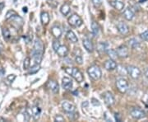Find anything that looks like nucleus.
Segmentation results:
<instances>
[{"label": "nucleus", "instance_id": "obj_29", "mask_svg": "<svg viewBox=\"0 0 148 122\" xmlns=\"http://www.w3.org/2000/svg\"><path fill=\"white\" fill-rule=\"evenodd\" d=\"M107 54H108V56L110 57L112 59H116L119 56H118V54H117L116 50H107Z\"/></svg>", "mask_w": 148, "mask_h": 122}, {"label": "nucleus", "instance_id": "obj_30", "mask_svg": "<svg viewBox=\"0 0 148 122\" xmlns=\"http://www.w3.org/2000/svg\"><path fill=\"white\" fill-rule=\"evenodd\" d=\"M40 64H35L33 66H32V68H29V74H36L37 72L40 70Z\"/></svg>", "mask_w": 148, "mask_h": 122}, {"label": "nucleus", "instance_id": "obj_39", "mask_svg": "<svg viewBox=\"0 0 148 122\" xmlns=\"http://www.w3.org/2000/svg\"><path fill=\"white\" fill-rule=\"evenodd\" d=\"M91 104L94 105V106H100L101 105V103L99 102V101L97 99H95V98L91 99Z\"/></svg>", "mask_w": 148, "mask_h": 122}, {"label": "nucleus", "instance_id": "obj_21", "mask_svg": "<svg viewBox=\"0 0 148 122\" xmlns=\"http://www.w3.org/2000/svg\"><path fill=\"white\" fill-rule=\"evenodd\" d=\"M41 114V110L38 106H34L32 108V116L34 120H38Z\"/></svg>", "mask_w": 148, "mask_h": 122}, {"label": "nucleus", "instance_id": "obj_12", "mask_svg": "<svg viewBox=\"0 0 148 122\" xmlns=\"http://www.w3.org/2000/svg\"><path fill=\"white\" fill-rule=\"evenodd\" d=\"M104 67H105V69H106V70H108V71H113V70H114V69H117L118 65H117L116 62H115L114 59H110L106 60V62L104 63Z\"/></svg>", "mask_w": 148, "mask_h": 122}, {"label": "nucleus", "instance_id": "obj_14", "mask_svg": "<svg viewBox=\"0 0 148 122\" xmlns=\"http://www.w3.org/2000/svg\"><path fill=\"white\" fill-rule=\"evenodd\" d=\"M73 81L68 77H64L62 79V87L65 90H70L73 88Z\"/></svg>", "mask_w": 148, "mask_h": 122}, {"label": "nucleus", "instance_id": "obj_26", "mask_svg": "<svg viewBox=\"0 0 148 122\" xmlns=\"http://www.w3.org/2000/svg\"><path fill=\"white\" fill-rule=\"evenodd\" d=\"M107 49H108V44L106 42L99 43V45H98V46H97V50H98L99 52H101V53L107 52Z\"/></svg>", "mask_w": 148, "mask_h": 122}, {"label": "nucleus", "instance_id": "obj_22", "mask_svg": "<svg viewBox=\"0 0 148 122\" xmlns=\"http://www.w3.org/2000/svg\"><path fill=\"white\" fill-rule=\"evenodd\" d=\"M66 37H67V39L69 40L70 42L72 43H77L78 41V38L77 37L76 34L73 31H71V30H69V32H67Z\"/></svg>", "mask_w": 148, "mask_h": 122}, {"label": "nucleus", "instance_id": "obj_33", "mask_svg": "<svg viewBox=\"0 0 148 122\" xmlns=\"http://www.w3.org/2000/svg\"><path fill=\"white\" fill-rule=\"evenodd\" d=\"M30 64H31V59L29 58V57H27L24 60V64H23V68H24V69H29Z\"/></svg>", "mask_w": 148, "mask_h": 122}, {"label": "nucleus", "instance_id": "obj_44", "mask_svg": "<svg viewBox=\"0 0 148 122\" xmlns=\"http://www.w3.org/2000/svg\"><path fill=\"white\" fill-rule=\"evenodd\" d=\"M145 105H146V106H147V108H148V100L147 101H146V103H145Z\"/></svg>", "mask_w": 148, "mask_h": 122}, {"label": "nucleus", "instance_id": "obj_5", "mask_svg": "<svg viewBox=\"0 0 148 122\" xmlns=\"http://www.w3.org/2000/svg\"><path fill=\"white\" fill-rule=\"evenodd\" d=\"M69 24L73 27H79L82 25V20L80 17L79 15L74 13L72 16H70L68 19Z\"/></svg>", "mask_w": 148, "mask_h": 122}, {"label": "nucleus", "instance_id": "obj_20", "mask_svg": "<svg viewBox=\"0 0 148 122\" xmlns=\"http://www.w3.org/2000/svg\"><path fill=\"white\" fill-rule=\"evenodd\" d=\"M56 53L59 57H66L69 54V49L66 45H60V47L58 48V50L56 51Z\"/></svg>", "mask_w": 148, "mask_h": 122}, {"label": "nucleus", "instance_id": "obj_3", "mask_svg": "<svg viewBox=\"0 0 148 122\" xmlns=\"http://www.w3.org/2000/svg\"><path fill=\"white\" fill-rule=\"evenodd\" d=\"M65 71L71 75L77 83L83 82V80H84L83 74H82V73L78 69H77V68H72V69L67 68V69H65Z\"/></svg>", "mask_w": 148, "mask_h": 122}, {"label": "nucleus", "instance_id": "obj_32", "mask_svg": "<svg viewBox=\"0 0 148 122\" xmlns=\"http://www.w3.org/2000/svg\"><path fill=\"white\" fill-rule=\"evenodd\" d=\"M60 45H61V44H60V42L58 41V39H55V40H53V44H52V46H53V50H54L55 52L58 50V49L60 47Z\"/></svg>", "mask_w": 148, "mask_h": 122}, {"label": "nucleus", "instance_id": "obj_40", "mask_svg": "<svg viewBox=\"0 0 148 122\" xmlns=\"http://www.w3.org/2000/svg\"><path fill=\"white\" fill-rule=\"evenodd\" d=\"M3 8H4V3H3V2H1V3H0V12H1L2 10L3 9Z\"/></svg>", "mask_w": 148, "mask_h": 122}, {"label": "nucleus", "instance_id": "obj_1", "mask_svg": "<svg viewBox=\"0 0 148 122\" xmlns=\"http://www.w3.org/2000/svg\"><path fill=\"white\" fill-rule=\"evenodd\" d=\"M43 54H44V45L42 41L36 38L34 42V47L32 51V57L35 61V64H40L43 59Z\"/></svg>", "mask_w": 148, "mask_h": 122}, {"label": "nucleus", "instance_id": "obj_38", "mask_svg": "<svg viewBox=\"0 0 148 122\" xmlns=\"http://www.w3.org/2000/svg\"><path fill=\"white\" fill-rule=\"evenodd\" d=\"M54 121H64V118L62 116H56L54 117Z\"/></svg>", "mask_w": 148, "mask_h": 122}, {"label": "nucleus", "instance_id": "obj_6", "mask_svg": "<svg viewBox=\"0 0 148 122\" xmlns=\"http://www.w3.org/2000/svg\"><path fill=\"white\" fill-rule=\"evenodd\" d=\"M130 115L132 118H134L136 120H140V119L146 117L147 113L145 112V111H143V109H141L139 107H134L130 111Z\"/></svg>", "mask_w": 148, "mask_h": 122}, {"label": "nucleus", "instance_id": "obj_17", "mask_svg": "<svg viewBox=\"0 0 148 122\" xmlns=\"http://www.w3.org/2000/svg\"><path fill=\"white\" fill-rule=\"evenodd\" d=\"M9 20L12 21V25L13 26H15L16 25L17 27H20L22 26V24H23V19L21 18V17H19L17 14H15L14 16H12L11 17Z\"/></svg>", "mask_w": 148, "mask_h": 122}, {"label": "nucleus", "instance_id": "obj_35", "mask_svg": "<svg viewBox=\"0 0 148 122\" xmlns=\"http://www.w3.org/2000/svg\"><path fill=\"white\" fill-rule=\"evenodd\" d=\"M140 37L142 40L143 41H148V30L147 31H145V32H143V33H141L140 34Z\"/></svg>", "mask_w": 148, "mask_h": 122}, {"label": "nucleus", "instance_id": "obj_10", "mask_svg": "<svg viewBox=\"0 0 148 122\" xmlns=\"http://www.w3.org/2000/svg\"><path fill=\"white\" fill-rule=\"evenodd\" d=\"M103 98H104V101L107 106H111L114 104V97L113 94L111 93L110 92H106L103 94Z\"/></svg>", "mask_w": 148, "mask_h": 122}, {"label": "nucleus", "instance_id": "obj_41", "mask_svg": "<svg viewBox=\"0 0 148 122\" xmlns=\"http://www.w3.org/2000/svg\"><path fill=\"white\" fill-rule=\"evenodd\" d=\"M144 74H145V76H146L147 78H148V68H147V69H146L145 72H144Z\"/></svg>", "mask_w": 148, "mask_h": 122}, {"label": "nucleus", "instance_id": "obj_34", "mask_svg": "<svg viewBox=\"0 0 148 122\" xmlns=\"http://www.w3.org/2000/svg\"><path fill=\"white\" fill-rule=\"evenodd\" d=\"M16 14V12L13 10H9L8 12H7V14H6V17H5V19L8 21V20H9L11 17L12 16H14Z\"/></svg>", "mask_w": 148, "mask_h": 122}, {"label": "nucleus", "instance_id": "obj_43", "mask_svg": "<svg viewBox=\"0 0 148 122\" xmlns=\"http://www.w3.org/2000/svg\"><path fill=\"white\" fill-rule=\"evenodd\" d=\"M23 12H27V7H26V8H23Z\"/></svg>", "mask_w": 148, "mask_h": 122}, {"label": "nucleus", "instance_id": "obj_25", "mask_svg": "<svg viewBox=\"0 0 148 122\" xmlns=\"http://www.w3.org/2000/svg\"><path fill=\"white\" fill-rule=\"evenodd\" d=\"M70 7H69V4H67V3H64V5H62L61 7V8H60V12H61V13L64 15V16H67V15H69V12H70Z\"/></svg>", "mask_w": 148, "mask_h": 122}, {"label": "nucleus", "instance_id": "obj_13", "mask_svg": "<svg viewBox=\"0 0 148 122\" xmlns=\"http://www.w3.org/2000/svg\"><path fill=\"white\" fill-rule=\"evenodd\" d=\"M110 4L118 11L123 10L124 8V3L120 0H111L110 2Z\"/></svg>", "mask_w": 148, "mask_h": 122}, {"label": "nucleus", "instance_id": "obj_18", "mask_svg": "<svg viewBox=\"0 0 148 122\" xmlns=\"http://www.w3.org/2000/svg\"><path fill=\"white\" fill-rule=\"evenodd\" d=\"M123 16L127 21H131V20L133 19V17H134V12H133V11L132 10L131 8H127L125 10L123 11Z\"/></svg>", "mask_w": 148, "mask_h": 122}, {"label": "nucleus", "instance_id": "obj_36", "mask_svg": "<svg viewBox=\"0 0 148 122\" xmlns=\"http://www.w3.org/2000/svg\"><path fill=\"white\" fill-rule=\"evenodd\" d=\"M92 3L95 8H99L101 5V0H92Z\"/></svg>", "mask_w": 148, "mask_h": 122}, {"label": "nucleus", "instance_id": "obj_16", "mask_svg": "<svg viewBox=\"0 0 148 122\" xmlns=\"http://www.w3.org/2000/svg\"><path fill=\"white\" fill-rule=\"evenodd\" d=\"M82 45H83V46L84 48L86 50V51H88V52H90V53H92L93 52V50H94V46H93V44L91 42V41H90V39H88V38H85L83 39V41H82Z\"/></svg>", "mask_w": 148, "mask_h": 122}, {"label": "nucleus", "instance_id": "obj_28", "mask_svg": "<svg viewBox=\"0 0 148 122\" xmlns=\"http://www.w3.org/2000/svg\"><path fill=\"white\" fill-rule=\"evenodd\" d=\"M75 61L76 63L78 64H82L83 63V59H82V53H81V50H78V54L75 53Z\"/></svg>", "mask_w": 148, "mask_h": 122}, {"label": "nucleus", "instance_id": "obj_8", "mask_svg": "<svg viewBox=\"0 0 148 122\" xmlns=\"http://www.w3.org/2000/svg\"><path fill=\"white\" fill-rule=\"evenodd\" d=\"M117 54H118V56L119 58L125 59L127 58L129 54V51H128V48L125 45H119V47L116 49Z\"/></svg>", "mask_w": 148, "mask_h": 122}, {"label": "nucleus", "instance_id": "obj_15", "mask_svg": "<svg viewBox=\"0 0 148 122\" xmlns=\"http://www.w3.org/2000/svg\"><path fill=\"white\" fill-rule=\"evenodd\" d=\"M48 88L53 92V93H58L59 92V85L54 80H49L47 83Z\"/></svg>", "mask_w": 148, "mask_h": 122}, {"label": "nucleus", "instance_id": "obj_11", "mask_svg": "<svg viewBox=\"0 0 148 122\" xmlns=\"http://www.w3.org/2000/svg\"><path fill=\"white\" fill-rule=\"evenodd\" d=\"M62 108L64 110V112L67 114H72L75 112L76 107L73 103H70L69 101H64L62 104Z\"/></svg>", "mask_w": 148, "mask_h": 122}, {"label": "nucleus", "instance_id": "obj_9", "mask_svg": "<svg viewBox=\"0 0 148 122\" xmlns=\"http://www.w3.org/2000/svg\"><path fill=\"white\" fill-rule=\"evenodd\" d=\"M117 30L121 35H123V36H126L129 33V27L126 23L123 21H119L117 24Z\"/></svg>", "mask_w": 148, "mask_h": 122}, {"label": "nucleus", "instance_id": "obj_2", "mask_svg": "<svg viewBox=\"0 0 148 122\" xmlns=\"http://www.w3.org/2000/svg\"><path fill=\"white\" fill-rule=\"evenodd\" d=\"M87 74L90 76V79L93 80H99L101 79L102 72L101 69L97 65H92L87 69Z\"/></svg>", "mask_w": 148, "mask_h": 122}, {"label": "nucleus", "instance_id": "obj_19", "mask_svg": "<svg viewBox=\"0 0 148 122\" xmlns=\"http://www.w3.org/2000/svg\"><path fill=\"white\" fill-rule=\"evenodd\" d=\"M51 33L55 39H59L62 37V29L58 26H53L51 28Z\"/></svg>", "mask_w": 148, "mask_h": 122}, {"label": "nucleus", "instance_id": "obj_42", "mask_svg": "<svg viewBox=\"0 0 148 122\" xmlns=\"http://www.w3.org/2000/svg\"><path fill=\"white\" fill-rule=\"evenodd\" d=\"M0 121H5V119L3 117H0Z\"/></svg>", "mask_w": 148, "mask_h": 122}, {"label": "nucleus", "instance_id": "obj_31", "mask_svg": "<svg viewBox=\"0 0 148 122\" xmlns=\"http://www.w3.org/2000/svg\"><path fill=\"white\" fill-rule=\"evenodd\" d=\"M2 32H3V37L6 41H9L11 39V33L8 31V28H3Z\"/></svg>", "mask_w": 148, "mask_h": 122}, {"label": "nucleus", "instance_id": "obj_4", "mask_svg": "<svg viewBox=\"0 0 148 122\" xmlns=\"http://www.w3.org/2000/svg\"><path fill=\"white\" fill-rule=\"evenodd\" d=\"M127 74L133 79H138L142 75V71L140 70V69L134 66V65H128L127 66Z\"/></svg>", "mask_w": 148, "mask_h": 122}, {"label": "nucleus", "instance_id": "obj_23", "mask_svg": "<svg viewBox=\"0 0 148 122\" xmlns=\"http://www.w3.org/2000/svg\"><path fill=\"white\" fill-rule=\"evenodd\" d=\"M40 21L42 22V24L44 26H46L49 24V22L50 21V17L49 13L46 12H43L42 13L40 14Z\"/></svg>", "mask_w": 148, "mask_h": 122}, {"label": "nucleus", "instance_id": "obj_24", "mask_svg": "<svg viewBox=\"0 0 148 122\" xmlns=\"http://www.w3.org/2000/svg\"><path fill=\"white\" fill-rule=\"evenodd\" d=\"M128 45L133 50H136V49H138V48L140 47V42L138 41L137 39H135V38L130 39L128 41Z\"/></svg>", "mask_w": 148, "mask_h": 122}, {"label": "nucleus", "instance_id": "obj_27", "mask_svg": "<svg viewBox=\"0 0 148 122\" xmlns=\"http://www.w3.org/2000/svg\"><path fill=\"white\" fill-rule=\"evenodd\" d=\"M91 31H92V34L94 37H97L98 34H99V32H100V27L97 25V23L95 21H93L92 24H91Z\"/></svg>", "mask_w": 148, "mask_h": 122}, {"label": "nucleus", "instance_id": "obj_7", "mask_svg": "<svg viewBox=\"0 0 148 122\" xmlns=\"http://www.w3.org/2000/svg\"><path fill=\"white\" fill-rule=\"evenodd\" d=\"M116 87L118 90L122 93H125L128 89V83L125 79H118L116 81Z\"/></svg>", "mask_w": 148, "mask_h": 122}, {"label": "nucleus", "instance_id": "obj_37", "mask_svg": "<svg viewBox=\"0 0 148 122\" xmlns=\"http://www.w3.org/2000/svg\"><path fill=\"white\" fill-rule=\"evenodd\" d=\"M16 79V76L14 74H11V75H8V77H7V80L8 81H9L10 83H12L13 81H14V79Z\"/></svg>", "mask_w": 148, "mask_h": 122}]
</instances>
